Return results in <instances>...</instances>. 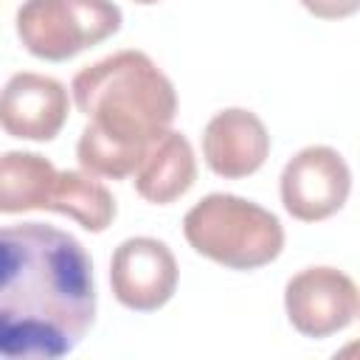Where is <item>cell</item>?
Listing matches in <instances>:
<instances>
[{
    "label": "cell",
    "mask_w": 360,
    "mask_h": 360,
    "mask_svg": "<svg viewBox=\"0 0 360 360\" xmlns=\"http://www.w3.org/2000/svg\"><path fill=\"white\" fill-rule=\"evenodd\" d=\"M93 321L96 281L82 242L45 222L0 228V357L56 360Z\"/></svg>",
    "instance_id": "6da1fadb"
},
{
    "label": "cell",
    "mask_w": 360,
    "mask_h": 360,
    "mask_svg": "<svg viewBox=\"0 0 360 360\" xmlns=\"http://www.w3.org/2000/svg\"><path fill=\"white\" fill-rule=\"evenodd\" d=\"M73 104L87 115L76 158L87 174L124 180L146 146L172 129L177 93L143 51H118L73 76Z\"/></svg>",
    "instance_id": "7a4b0ae2"
},
{
    "label": "cell",
    "mask_w": 360,
    "mask_h": 360,
    "mask_svg": "<svg viewBox=\"0 0 360 360\" xmlns=\"http://www.w3.org/2000/svg\"><path fill=\"white\" fill-rule=\"evenodd\" d=\"M186 242L231 270H256L278 259L284 228L276 214L236 194H208L183 217Z\"/></svg>",
    "instance_id": "3957f363"
},
{
    "label": "cell",
    "mask_w": 360,
    "mask_h": 360,
    "mask_svg": "<svg viewBox=\"0 0 360 360\" xmlns=\"http://www.w3.org/2000/svg\"><path fill=\"white\" fill-rule=\"evenodd\" d=\"M121 8L112 0H25L17 8V37L28 53L65 62L112 37Z\"/></svg>",
    "instance_id": "277c9868"
},
{
    "label": "cell",
    "mask_w": 360,
    "mask_h": 360,
    "mask_svg": "<svg viewBox=\"0 0 360 360\" xmlns=\"http://www.w3.org/2000/svg\"><path fill=\"white\" fill-rule=\"evenodd\" d=\"M284 309L295 332L321 340L354 323L360 292L338 267H307L287 281Z\"/></svg>",
    "instance_id": "5b68a950"
},
{
    "label": "cell",
    "mask_w": 360,
    "mask_h": 360,
    "mask_svg": "<svg viewBox=\"0 0 360 360\" xmlns=\"http://www.w3.org/2000/svg\"><path fill=\"white\" fill-rule=\"evenodd\" d=\"M352 191V172L332 146L295 152L281 172V202L301 222H321L338 214Z\"/></svg>",
    "instance_id": "8992f818"
},
{
    "label": "cell",
    "mask_w": 360,
    "mask_h": 360,
    "mask_svg": "<svg viewBox=\"0 0 360 360\" xmlns=\"http://www.w3.org/2000/svg\"><path fill=\"white\" fill-rule=\"evenodd\" d=\"M110 287L118 304L135 312L160 309L177 290V262L166 242L124 239L110 259Z\"/></svg>",
    "instance_id": "52a82bcc"
},
{
    "label": "cell",
    "mask_w": 360,
    "mask_h": 360,
    "mask_svg": "<svg viewBox=\"0 0 360 360\" xmlns=\"http://www.w3.org/2000/svg\"><path fill=\"white\" fill-rule=\"evenodd\" d=\"M68 90L53 76L14 73L0 90V127L11 138L53 141L68 121Z\"/></svg>",
    "instance_id": "ba28073f"
},
{
    "label": "cell",
    "mask_w": 360,
    "mask_h": 360,
    "mask_svg": "<svg viewBox=\"0 0 360 360\" xmlns=\"http://www.w3.org/2000/svg\"><path fill=\"white\" fill-rule=\"evenodd\" d=\"M267 155H270L267 127L250 110L228 107L217 112L202 129L205 166L225 180H239L259 172Z\"/></svg>",
    "instance_id": "9c48e42d"
},
{
    "label": "cell",
    "mask_w": 360,
    "mask_h": 360,
    "mask_svg": "<svg viewBox=\"0 0 360 360\" xmlns=\"http://www.w3.org/2000/svg\"><path fill=\"white\" fill-rule=\"evenodd\" d=\"M132 177H135V191L146 202L169 205L177 197H183L197 180V160L186 135L174 129L158 135L146 146Z\"/></svg>",
    "instance_id": "30bf717a"
},
{
    "label": "cell",
    "mask_w": 360,
    "mask_h": 360,
    "mask_svg": "<svg viewBox=\"0 0 360 360\" xmlns=\"http://www.w3.org/2000/svg\"><path fill=\"white\" fill-rule=\"evenodd\" d=\"M56 166L37 152L0 155V214L48 211Z\"/></svg>",
    "instance_id": "8fae6325"
},
{
    "label": "cell",
    "mask_w": 360,
    "mask_h": 360,
    "mask_svg": "<svg viewBox=\"0 0 360 360\" xmlns=\"http://www.w3.org/2000/svg\"><path fill=\"white\" fill-rule=\"evenodd\" d=\"M48 211L65 214V217L76 219L84 231L101 233L115 219V200L96 180V174L68 169V172L56 174Z\"/></svg>",
    "instance_id": "7c38bea8"
},
{
    "label": "cell",
    "mask_w": 360,
    "mask_h": 360,
    "mask_svg": "<svg viewBox=\"0 0 360 360\" xmlns=\"http://www.w3.org/2000/svg\"><path fill=\"white\" fill-rule=\"evenodd\" d=\"M301 6L321 20H343L360 8V0H301Z\"/></svg>",
    "instance_id": "4fadbf2b"
},
{
    "label": "cell",
    "mask_w": 360,
    "mask_h": 360,
    "mask_svg": "<svg viewBox=\"0 0 360 360\" xmlns=\"http://www.w3.org/2000/svg\"><path fill=\"white\" fill-rule=\"evenodd\" d=\"M132 3H141V6H152V3H158V0H132Z\"/></svg>",
    "instance_id": "5bb4252c"
}]
</instances>
